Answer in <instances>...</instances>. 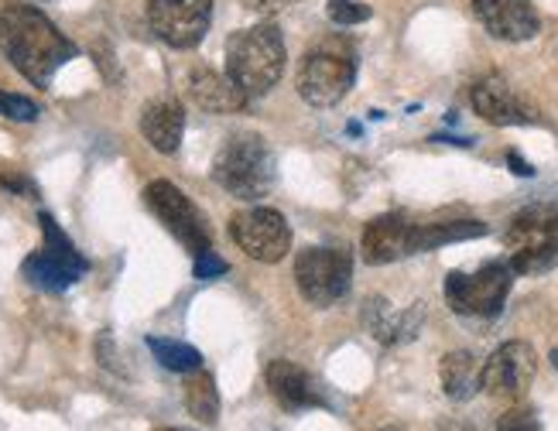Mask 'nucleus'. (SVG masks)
Returning a JSON list of instances; mask_svg holds the SVG:
<instances>
[{"label": "nucleus", "mask_w": 558, "mask_h": 431, "mask_svg": "<svg viewBox=\"0 0 558 431\" xmlns=\"http://www.w3.org/2000/svg\"><path fill=\"white\" fill-rule=\"evenodd\" d=\"M38 223L45 244L24 260L21 274L38 292H65V287H72L89 271V260L76 250V244L62 233V226L48 212H38Z\"/></svg>", "instance_id": "obj_6"}, {"label": "nucleus", "mask_w": 558, "mask_h": 431, "mask_svg": "<svg viewBox=\"0 0 558 431\" xmlns=\"http://www.w3.org/2000/svg\"><path fill=\"white\" fill-rule=\"evenodd\" d=\"M514 284V268L504 260H494L476 274L452 271L446 278V301L456 316H473V319H494L511 295Z\"/></svg>", "instance_id": "obj_7"}, {"label": "nucleus", "mask_w": 558, "mask_h": 431, "mask_svg": "<svg viewBox=\"0 0 558 431\" xmlns=\"http://www.w3.org/2000/svg\"><path fill=\"white\" fill-rule=\"evenodd\" d=\"M0 185L11 188V192H24L28 199H35V185L28 178H21V175H0Z\"/></svg>", "instance_id": "obj_28"}, {"label": "nucleus", "mask_w": 558, "mask_h": 431, "mask_svg": "<svg viewBox=\"0 0 558 431\" xmlns=\"http://www.w3.org/2000/svg\"><path fill=\"white\" fill-rule=\"evenodd\" d=\"M377 431H408V428H401V424H384V428H377Z\"/></svg>", "instance_id": "obj_30"}, {"label": "nucleus", "mask_w": 558, "mask_h": 431, "mask_svg": "<svg viewBox=\"0 0 558 431\" xmlns=\"http://www.w3.org/2000/svg\"><path fill=\"white\" fill-rule=\"evenodd\" d=\"M275 178H278V164H275L268 140L251 131L230 134L213 161V182L223 192H230L233 199H244V202L268 196Z\"/></svg>", "instance_id": "obj_3"}, {"label": "nucleus", "mask_w": 558, "mask_h": 431, "mask_svg": "<svg viewBox=\"0 0 558 431\" xmlns=\"http://www.w3.org/2000/svg\"><path fill=\"white\" fill-rule=\"evenodd\" d=\"M497 431H542V421L531 407H511V411L497 421Z\"/></svg>", "instance_id": "obj_26"}, {"label": "nucleus", "mask_w": 558, "mask_h": 431, "mask_svg": "<svg viewBox=\"0 0 558 431\" xmlns=\"http://www.w3.org/2000/svg\"><path fill=\"white\" fill-rule=\"evenodd\" d=\"M141 134L161 155H175L185 134V110L179 100H155L141 113Z\"/></svg>", "instance_id": "obj_19"}, {"label": "nucleus", "mask_w": 558, "mask_h": 431, "mask_svg": "<svg viewBox=\"0 0 558 431\" xmlns=\"http://www.w3.org/2000/svg\"><path fill=\"white\" fill-rule=\"evenodd\" d=\"M284 72V38L271 21L230 35L227 41V76L254 96L271 93Z\"/></svg>", "instance_id": "obj_2"}, {"label": "nucleus", "mask_w": 558, "mask_h": 431, "mask_svg": "<svg viewBox=\"0 0 558 431\" xmlns=\"http://www.w3.org/2000/svg\"><path fill=\"white\" fill-rule=\"evenodd\" d=\"M353 257L343 247H305L295 257L299 292L319 308H332L350 295Z\"/></svg>", "instance_id": "obj_8"}, {"label": "nucleus", "mask_w": 558, "mask_h": 431, "mask_svg": "<svg viewBox=\"0 0 558 431\" xmlns=\"http://www.w3.org/2000/svg\"><path fill=\"white\" fill-rule=\"evenodd\" d=\"M38 103L28 100V96H17V93H4L0 89V116L8 120H17V124H32V120H38Z\"/></svg>", "instance_id": "obj_24"}, {"label": "nucleus", "mask_w": 558, "mask_h": 431, "mask_svg": "<svg viewBox=\"0 0 558 431\" xmlns=\"http://www.w3.org/2000/svg\"><path fill=\"white\" fill-rule=\"evenodd\" d=\"M473 110L487 120L494 127H521V124H538V110L527 100L514 93V86L500 79V76H487L480 79L470 93Z\"/></svg>", "instance_id": "obj_13"}, {"label": "nucleus", "mask_w": 558, "mask_h": 431, "mask_svg": "<svg viewBox=\"0 0 558 431\" xmlns=\"http://www.w3.org/2000/svg\"><path fill=\"white\" fill-rule=\"evenodd\" d=\"M230 236L251 260L260 263H278L291 250V230L284 223V216L268 206L236 212L230 220Z\"/></svg>", "instance_id": "obj_10"}, {"label": "nucleus", "mask_w": 558, "mask_h": 431, "mask_svg": "<svg viewBox=\"0 0 558 431\" xmlns=\"http://www.w3.org/2000/svg\"><path fill=\"white\" fill-rule=\"evenodd\" d=\"M189 96L199 110L220 113V116L244 113L251 107V96L240 89L230 76H220V72H213V69H192L189 72Z\"/></svg>", "instance_id": "obj_17"}, {"label": "nucleus", "mask_w": 558, "mask_h": 431, "mask_svg": "<svg viewBox=\"0 0 558 431\" xmlns=\"http://www.w3.org/2000/svg\"><path fill=\"white\" fill-rule=\"evenodd\" d=\"M230 271V263L220 257V254H213V250H206V254H199L196 257V263H192V274H196L199 281H213V278H223Z\"/></svg>", "instance_id": "obj_27"}, {"label": "nucleus", "mask_w": 558, "mask_h": 431, "mask_svg": "<svg viewBox=\"0 0 558 431\" xmlns=\"http://www.w3.org/2000/svg\"><path fill=\"white\" fill-rule=\"evenodd\" d=\"M476 236H487V223H480V220L415 223V233H411V254L439 250L446 244H459V239H476Z\"/></svg>", "instance_id": "obj_20"}, {"label": "nucleus", "mask_w": 558, "mask_h": 431, "mask_svg": "<svg viewBox=\"0 0 558 431\" xmlns=\"http://www.w3.org/2000/svg\"><path fill=\"white\" fill-rule=\"evenodd\" d=\"M535 373H538L535 349H531L527 343H521V340H511V343H504L500 349L490 353V359L480 370V383H483V391H487L490 397L518 401V397L527 394Z\"/></svg>", "instance_id": "obj_12"}, {"label": "nucleus", "mask_w": 558, "mask_h": 431, "mask_svg": "<svg viewBox=\"0 0 558 431\" xmlns=\"http://www.w3.org/2000/svg\"><path fill=\"white\" fill-rule=\"evenodd\" d=\"M213 21V0H148L151 32L172 48H196Z\"/></svg>", "instance_id": "obj_11"}, {"label": "nucleus", "mask_w": 558, "mask_h": 431, "mask_svg": "<svg viewBox=\"0 0 558 431\" xmlns=\"http://www.w3.org/2000/svg\"><path fill=\"white\" fill-rule=\"evenodd\" d=\"M371 4H363V0H329V17L339 28H353V24L371 21Z\"/></svg>", "instance_id": "obj_25"}, {"label": "nucleus", "mask_w": 558, "mask_h": 431, "mask_svg": "<svg viewBox=\"0 0 558 431\" xmlns=\"http://www.w3.org/2000/svg\"><path fill=\"white\" fill-rule=\"evenodd\" d=\"M185 407L189 415L203 421V424H216L220 421V391H216V380L206 370H196L185 383Z\"/></svg>", "instance_id": "obj_22"}, {"label": "nucleus", "mask_w": 558, "mask_h": 431, "mask_svg": "<svg viewBox=\"0 0 558 431\" xmlns=\"http://www.w3.org/2000/svg\"><path fill=\"white\" fill-rule=\"evenodd\" d=\"M144 202H148V209L158 216L161 226L172 233L192 257L213 250V230L206 223V216L196 209V202H192L179 185L158 178L144 188Z\"/></svg>", "instance_id": "obj_9"}, {"label": "nucleus", "mask_w": 558, "mask_h": 431, "mask_svg": "<svg viewBox=\"0 0 558 431\" xmlns=\"http://www.w3.org/2000/svg\"><path fill=\"white\" fill-rule=\"evenodd\" d=\"M480 24L500 41H527L542 32L538 11L527 0H473Z\"/></svg>", "instance_id": "obj_14"}, {"label": "nucleus", "mask_w": 558, "mask_h": 431, "mask_svg": "<svg viewBox=\"0 0 558 431\" xmlns=\"http://www.w3.org/2000/svg\"><path fill=\"white\" fill-rule=\"evenodd\" d=\"M268 387L275 394V401L284 407V411H302V407H319L323 394H319V383L312 380V373H305L302 367L288 364V359H271L268 370Z\"/></svg>", "instance_id": "obj_18"}, {"label": "nucleus", "mask_w": 558, "mask_h": 431, "mask_svg": "<svg viewBox=\"0 0 558 431\" xmlns=\"http://www.w3.org/2000/svg\"><path fill=\"white\" fill-rule=\"evenodd\" d=\"M411 233H415V223L401 212H384L377 220H371L363 226L360 236V250L367 263H395L401 257L411 254Z\"/></svg>", "instance_id": "obj_15"}, {"label": "nucleus", "mask_w": 558, "mask_h": 431, "mask_svg": "<svg viewBox=\"0 0 558 431\" xmlns=\"http://www.w3.org/2000/svg\"><path fill=\"white\" fill-rule=\"evenodd\" d=\"M480 364H476V356L466 353V349H452L442 356V367H439V377H442V391L446 397L452 401H470L476 397V391H483V383H480Z\"/></svg>", "instance_id": "obj_21"}, {"label": "nucleus", "mask_w": 558, "mask_h": 431, "mask_svg": "<svg viewBox=\"0 0 558 431\" xmlns=\"http://www.w3.org/2000/svg\"><path fill=\"white\" fill-rule=\"evenodd\" d=\"M425 322V305L415 301L404 311H395L387 298H371L363 305V329H367L374 340H380L384 346H401L411 343L422 332Z\"/></svg>", "instance_id": "obj_16"}, {"label": "nucleus", "mask_w": 558, "mask_h": 431, "mask_svg": "<svg viewBox=\"0 0 558 431\" xmlns=\"http://www.w3.org/2000/svg\"><path fill=\"white\" fill-rule=\"evenodd\" d=\"M0 52L38 89H48L56 72L76 59L72 45L52 21L32 4H8L0 11Z\"/></svg>", "instance_id": "obj_1"}, {"label": "nucleus", "mask_w": 558, "mask_h": 431, "mask_svg": "<svg viewBox=\"0 0 558 431\" xmlns=\"http://www.w3.org/2000/svg\"><path fill=\"white\" fill-rule=\"evenodd\" d=\"M271 4H275V11H278L281 4H295V0H271Z\"/></svg>", "instance_id": "obj_31"}, {"label": "nucleus", "mask_w": 558, "mask_h": 431, "mask_svg": "<svg viewBox=\"0 0 558 431\" xmlns=\"http://www.w3.org/2000/svg\"><path fill=\"white\" fill-rule=\"evenodd\" d=\"M148 349L155 353V359L172 373H196L203 370V353L192 349L179 340H161V335H148Z\"/></svg>", "instance_id": "obj_23"}, {"label": "nucleus", "mask_w": 558, "mask_h": 431, "mask_svg": "<svg viewBox=\"0 0 558 431\" xmlns=\"http://www.w3.org/2000/svg\"><path fill=\"white\" fill-rule=\"evenodd\" d=\"M504 239L511 250L514 274H542L558 268V209L531 206L518 212Z\"/></svg>", "instance_id": "obj_5"}, {"label": "nucleus", "mask_w": 558, "mask_h": 431, "mask_svg": "<svg viewBox=\"0 0 558 431\" xmlns=\"http://www.w3.org/2000/svg\"><path fill=\"white\" fill-rule=\"evenodd\" d=\"M353 79H356L353 48L339 38H329L305 52L295 86L308 107H336L353 89Z\"/></svg>", "instance_id": "obj_4"}, {"label": "nucleus", "mask_w": 558, "mask_h": 431, "mask_svg": "<svg viewBox=\"0 0 558 431\" xmlns=\"http://www.w3.org/2000/svg\"><path fill=\"white\" fill-rule=\"evenodd\" d=\"M507 164H511V172L514 175H524V178H531V175H535V168H531L518 151H511V155H507Z\"/></svg>", "instance_id": "obj_29"}]
</instances>
